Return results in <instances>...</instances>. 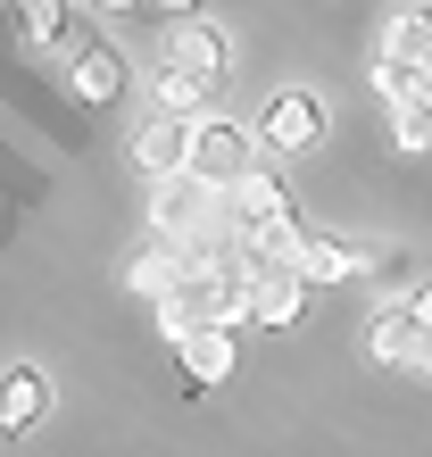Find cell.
I'll return each instance as SVG.
<instances>
[{
	"label": "cell",
	"instance_id": "cell-2",
	"mask_svg": "<svg viewBox=\"0 0 432 457\" xmlns=\"http://www.w3.org/2000/svg\"><path fill=\"white\" fill-rule=\"evenodd\" d=\"M258 142L275 150V158H308V150L324 142V100L300 92V84H283V92L258 109Z\"/></svg>",
	"mask_w": 432,
	"mask_h": 457
},
{
	"label": "cell",
	"instance_id": "cell-11",
	"mask_svg": "<svg viewBox=\"0 0 432 457\" xmlns=\"http://www.w3.org/2000/svg\"><path fill=\"white\" fill-rule=\"evenodd\" d=\"M358 250H349V241H324V233H300V250H291V275H300L308 291L316 283H341V275H358Z\"/></svg>",
	"mask_w": 432,
	"mask_h": 457
},
{
	"label": "cell",
	"instance_id": "cell-3",
	"mask_svg": "<svg viewBox=\"0 0 432 457\" xmlns=\"http://www.w3.org/2000/svg\"><path fill=\"white\" fill-rule=\"evenodd\" d=\"M366 349H374V366H408V374H424V291H416V300H391L383 316H374Z\"/></svg>",
	"mask_w": 432,
	"mask_h": 457
},
{
	"label": "cell",
	"instance_id": "cell-9",
	"mask_svg": "<svg viewBox=\"0 0 432 457\" xmlns=\"http://www.w3.org/2000/svg\"><path fill=\"white\" fill-rule=\"evenodd\" d=\"M67 75H75V100H84V109H108V100L125 92V59H117V50H100V42L67 50Z\"/></svg>",
	"mask_w": 432,
	"mask_h": 457
},
{
	"label": "cell",
	"instance_id": "cell-14",
	"mask_svg": "<svg viewBox=\"0 0 432 457\" xmlns=\"http://www.w3.org/2000/svg\"><path fill=\"white\" fill-rule=\"evenodd\" d=\"M383 50H391V67H424V17H416V9H399Z\"/></svg>",
	"mask_w": 432,
	"mask_h": 457
},
{
	"label": "cell",
	"instance_id": "cell-6",
	"mask_svg": "<svg viewBox=\"0 0 432 457\" xmlns=\"http://www.w3.org/2000/svg\"><path fill=\"white\" fill-rule=\"evenodd\" d=\"M183 158H192V117H150L142 133H133V167H142L150 183L183 175Z\"/></svg>",
	"mask_w": 432,
	"mask_h": 457
},
{
	"label": "cell",
	"instance_id": "cell-13",
	"mask_svg": "<svg viewBox=\"0 0 432 457\" xmlns=\"http://www.w3.org/2000/svg\"><path fill=\"white\" fill-rule=\"evenodd\" d=\"M374 92L391 100V117H399V109H424V67H391V59H383V67H374Z\"/></svg>",
	"mask_w": 432,
	"mask_h": 457
},
{
	"label": "cell",
	"instance_id": "cell-7",
	"mask_svg": "<svg viewBox=\"0 0 432 457\" xmlns=\"http://www.w3.org/2000/svg\"><path fill=\"white\" fill-rule=\"evenodd\" d=\"M42 408H50V383H42V366H9L0 374V433L9 441H25L42 424Z\"/></svg>",
	"mask_w": 432,
	"mask_h": 457
},
{
	"label": "cell",
	"instance_id": "cell-15",
	"mask_svg": "<svg viewBox=\"0 0 432 457\" xmlns=\"http://www.w3.org/2000/svg\"><path fill=\"white\" fill-rule=\"evenodd\" d=\"M391 125H399V150H408V158H416V150L432 142V117H424V109H399Z\"/></svg>",
	"mask_w": 432,
	"mask_h": 457
},
{
	"label": "cell",
	"instance_id": "cell-4",
	"mask_svg": "<svg viewBox=\"0 0 432 457\" xmlns=\"http://www.w3.org/2000/svg\"><path fill=\"white\" fill-rule=\"evenodd\" d=\"M216 208H225L241 233H258V225L291 217V192H283V175H275V167H250V175L233 183V192H216Z\"/></svg>",
	"mask_w": 432,
	"mask_h": 457
},
{
	"label": "cell",
	"instance_id": "cell-8",
	"mask_svg": "<svg viewBox=\"0 0 432 457\" xmlns=\"http://www.w3.org/2000/svg\"><path fill=\"white\" fill-rule=\"evenodd\" d=\"M250 316L258 325H300L308 316V283L291 275V266H258L250 275Z\"/></svg>",
	"mask_w": 432,
	"mask_h": 457
},
{
	"label": "cell",
	"instance_id": "cell-10",
	"mask_svg": "<svg viewBox=\"0 0 432 457\" xmlns=\"http://www.w3.org/2000/svg\"><path fill=\"white\" fill-rule=\"evenodd\" d=\"M17 42H25V50H84L67 0H17Z\"/></svg>",
	"mask_w": 432,
	"mask_h": 457
},
{
	"label": "cell",
	"instance_id": "cell-12",
	"mask_svg": "<svg viewBox=\"0 0 432 457\" xmlns=\"http://www.w3.org/2000/svg\"><path fill=\"white\" fill-rule=\"evenodd\" d=\"M175 349H183V374L192 383H225L233 374V333H183Z\"/></svg>",
	"mask_w": 432,
	"mask_h": 457
},
{
	"label": "cell",
	"instance_id": "cell-16",
	"mask_svg": "<svg viewBox=\"0 0 432 457\" xmlns=\"http://www.w3.org/2000/svg\"><path fill=\"white\" fill-rule=\"evenodd\" d=\"M92 9H133V0H92Z\"/></svg>",
	"mask_w": 432,
	"mask_h": 457
},
{
	"label": "cell",
	"instance_id": "cell-5",
	"mask_svg": "<svg viewBox=\"0 0 432 457\" xmlns=\"http://www.w3.org/2000/svg\"><path fill=\"white\" fill-rule=\"evenodd\" d=\"M225 59H233V50H225V34L192 17V25H175V34H167V59H158V67H167V75H192V84H208V92H216Z\"/></svg>",
	"mask_w": 432,
	"mask_h": 457
},
{
	"label": "cell",
	"instance_id": "cell-17",
	"mask_svg": "<svg viewBox=\"0 0 432 457\" xmlns=\"http://www.w3.org/2000/svg\"><path fill=\"white\" fill-rule=\"evenodd\" d=\"M167 9H175V17H183V9H192V0H167Z\"/></svg>",
	"mask_w": 432,
	"mask_h": 457
},
{
	"label": "cell",
	"instance_id": "cell-1",
	"mask_svg": "<svg viewBox=\"0 0 432 457\" xmlns=\"http://www.w3.org/2000/svg\"><path fill=\"white\" fill-rule=\"evenodd\" d=\"M250 167H258V150H250V133H241V125H216V117L192 125V158H183V175H192L200 192H233Z\"/></svg>",
	"mask_w": 432,
	"mask_h": 457
}]
</instances>
